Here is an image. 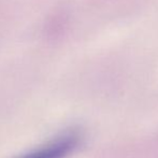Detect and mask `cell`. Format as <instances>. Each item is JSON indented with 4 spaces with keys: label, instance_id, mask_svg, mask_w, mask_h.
<instances>
[{
    "label": "cell",
    "instance_id": "6da1fadb",
    "mask_svg": "<svg viewBox=\"0 0 158 158\" xmlns=\"http://www.w3.org/2000/svg\"><path fill=\"white\" fill-rule=\"evenodd\" d=\"M80 142V133L77 131H70L50 143L44 144L41 148L30 151L17 158H66L77 150Z\"/></svg>",
    "mask_w": 158,
    "mask_h": 158
}]
</instances>
